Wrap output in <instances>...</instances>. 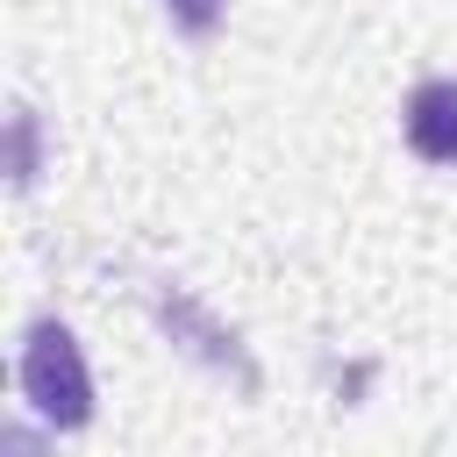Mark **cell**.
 <instances>
[{"label": "cell", "instance_id": "6da1fadb", "mask_svg": "<svg viewBox=\"0 0 457 457\" xmlns=\"http://www.w3.org/2000/svg\"><path fill=\"white\" fill-rule=\"evenodd\" d=\"M21 393H29V407H36L43 421L86 428V414H93V378H86V357H79V343H71L64 321H36V328H29V343H21Z\"/></svg>", "mask_w": 457, "mask_h": 457}, {"label": "cell", "instance_id": "7a4b0ae2", "mask_svg": "<svg viewBox=\"0 0 457 457\" xmlns=\"http://www.w3.org/2000/svg\"><path fill=\"white\" fill-rule=\"evenodd\" d=\"M400 129L414 143V157L428 164H457V79H421L400 107Z\"/></svg>", "mask_w": 457, "mask_h": 457}, {"label": "cell", "instance_id": "3957f363", "mask_svg": "<svg viewBox=\"0 0 457 457\" xmlns=\"http://www.w3.org/2000/svg\"><path fill=\"white\" fill-rule=\"evenodd\" d=\"M221 7H228V0H164V14H171L186 36H207V29L221 21Z\"/></svg>", "mask_w": 457, "mask_h": 457}]
</instances>
